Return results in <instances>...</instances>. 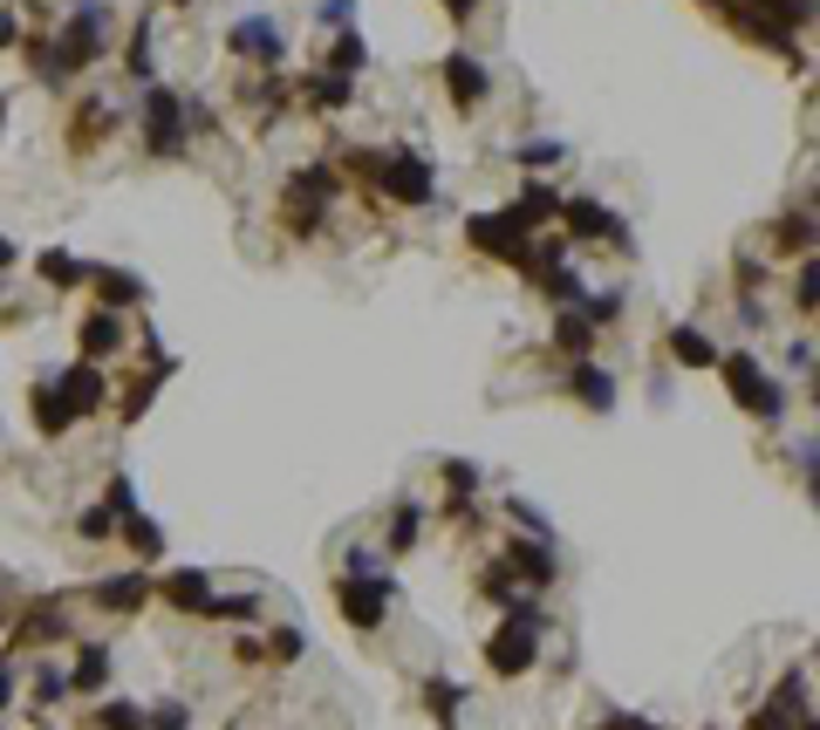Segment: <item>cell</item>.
Returning a JSON list of instances; mask_svg holds the SVG:
<instances>
[{
    "label": "cell",
    "mask_w": 820,
    "mask_h": 730,
    "mask_svg": "<svg viewBox=\"0 0 820 730\" xmlns=\"http://www.w3.org/2000/svg\"><path fill=\"white\" fill-rule=\"evenodd\" d=\"M499 566H506L513 581H527V587H547V581L561 574V566H554V546H547V540H513Z\"/></svg>",
    "instance_id": "14"
},
{
    "label": "cell",
    "mask_w": 820,
    "mask_h": 730,
    "mask_svg": "<svg viewBox=\"0 0 820 730\" xmlns=\"http://www.w3.org/2000/svg\"><path fill=\"white\" fill-rule=\"evenodd\" d=\"M49 389H55V403H62V417H69V424L96 417L103 403H110V383H103V369H96V362H75V369H62Z\"/></svg>",
    "instance_id": "9"
},
{
    "label": "cell",
    "mask_w": 820,
    "mask_h": 730,
    "mask_svg": "<svg viewBox=\"0 0 820 730\" xmlns=\"http://www.w3.org/2000/svg\"><path fill=\"white\" fill-rule=\"evenodd\" d=\"M226 42H232V55H247V62H260V69H273L288 55V34L273 28V14H247V21H232L226 28Z\"/></svg>",
    "instance_id": "11"
},
{
    "label": "cell",
    "mask_w": 820,
    "mask_h": 730,
    "mask_svg": "<svg viewBox=\"0 0 820 730\" xmlns=\"http://www.w3.org/2000/svg\"><path fill=\"white\" fill-rule=\"evenodd\" d=\"M34 273L49 280V288H83L90 280V260H75V253H62V247H49L42 260H34Z\"/></svg>",
    "instance_id": "26"
},
{
    "label": "cell",
    "mask_w": 820,
    "mask_h": 730,
    "mask_svg": "<svg viewBox=\"0 0 820 730\" xmlns=\"http://www.w3.org/2000/svg\"><path fill=\"white\" fill-rule=\"evenodd\" d=\"M335 198H342V178H335L329 165H301V171L288 178V219H294L301 232H315Z\"/></svg>",
    "instance_id": "5"
},
{
    "label": "cell",
    "mask_w": 820,
    "mask_h": 730,
    "mask_svg": "<svg viewBox=\"0 0 820 730\" xmlns=\"http://www.w3.org/2000/svg\"><path fill=\"white\" fill-rule=\"evenodd\" d=\"M473 8H479V0H445V14H451L458 28H465V21H473Z\"/></svg>",
    "instance_id": "52"
},
{
    "label": "cell",
    "mask_w": 820,
    "mask_h": 730,
    "mask_svg": "<svg viewBox=\"0 0 820 730\" xmlns=\"http://www.w3.org/2000/svg\"><path fill=\"white\" fill-rule=\"evenodd\" d=\"M14 260H21V253H14V239H8V232H0V273H8Z\"/></svg>",
    "instance_id": "53"
},
{
    "label": "cell",
    "mask_w": 820,
    "mask_h": 730,
    "mask_svg": "<svg viewBox=\"0 0 820 730\" xmlns=\"http://www.w3.org/2000/svg\"><path fill=\"white\" fill-rule=\"evenodd\" d=\"M83 288H96V301H103L110 314H124V307H144V294H150L137 273H124V267H96V260H90V280H83Z\"/></svg>",
    "instance_id": "13"
},
{
    "label": "cell",
    "mask_w": 820,
    "mask_h": 730,
    "mask_svg": "<svg viewBox=\"0 0 820 730\" xmlns=\"http://www.w3.org/2000/svg\"><path fill=\"white\" fill-rule=\"evenodd\" d=\"M813 288H820V273H813V253H807V260H800V280H793V301H800V307H813V301H820Z\"/></svg>",
    "instance_id": "45"
},
{
    "label": "cell",
    "mask_w": 820,
    "mask_h": 730,
    "mask_svg": "<svg viewBox=\"0 0 820 730\" xmlns=\"http://www.w3.org/2000/svg\"><path fill=\"white\" fill-rule=\"evenodd\" d=\"M14 42V14H0V49H8Z\"/></svg>",
    "instance_id": "54"
},
{
    "label": "cell",
    "mask_w": 820,
    "mask_h": 730,
    "mask_svg": "<svg viewBox=\"0 0 820 730\" xmlns=\"http://www.w3.org/2000/svg\"><path fill=\"white\" fill-rule=\"evenodd\" d=\"M554 348H561L568 362H589V355H595V328H589L574 307H561V321H554Z\"/></svg>",
    "instance_id": "24"
},
{
    "label": "cell",
    "mask_w": 820,
    "mask_h": 730,
    "mask_svg": "<svg viewBox=\"0 0 820 730\" xmlns=\"http://www.w3.org/2000/svg\"><path fill=\"white\" fill-rule=\"evenodd\" d=\"M424 703H432V717H438V730H458V710H465V689H458L451 676H432V682H424Z\"/></svg>",
    "instance_id": "29"
},
{
    "label": "cell",
    "mask_w": 820,
    "mask_h": 730,
    "mask_svg": "<svg viewBox=\"0 0 820 730\" xmlns=\"http://www.w3.org/2000/svg\"><path fill=\"white\" fill-rule=\"evenodd\" d=\"M540 628H547V615H540V601H506V622L492 628V642H486V669L492 676H527L533 663H540Z\"/></svg>",
    "instance_id": "3"
},
{
    "label": "cell",
    "mask_w": 820,
    "mask_h": 730,
    "mask_svg": "<svg viewBox=\"0 0 820 730\" xmlns=\"http://www.w3.org/2000/svg\"><path fill=\"white\" fill-rule=\"evenodd\" d=\"M622 307H630V288H595V294H581V321L589 328H609V321H622Z\"/></svg>",
    "instance_id": "28"
},
{
    "label": "cell",
    "mask_w": 820,
    "mask_h": 730,
    "mask_svg": "<svg viewBox=\"0 0 820 730\" xmlns=\"http://www.w3.org/2000/svg\"><path fill=\"white\" fill-rule=\"evenodd\" d=\"M301 103H315V109H342V103H356V83L349 75H329V69H315V75H301Z\"/></svg>",
    "instance_id": "20"
},
{
    "label": "cell",
    "mask_w": 820,
    "mask_h": 730,
    "mask_svg": "<svg viewBox=\"0 0 820 730\" xmlns=\"http://www.w3.org/2000/svg\"><path fill=\"white\" fill-rule=\"evenodd\" d=\"M165 601L185 607V615H199V607L212 601V574H206V566H178V574L165 581Z\"/></svg>",
    "instance_id": "21"
},
{
    "label": "cell",
    "mask_w": 820,
    "mask_h": 730,
    "mask_svg": "<svg viewBox=\"0 0 820 730\" xmlns=\"http://www.w3.org/2000/svg\"><path fill=\"white\" fill-rule=\"evenodd\" d=\"M103 505H110V519H116V525H124V519L137 512V492H131V478H110V499H103Z\"/></svg>",
    "instance_id": "41"
},
{
    "label": "cell",
    "mask_w": 820,
    "mask_h": 730,
    "mask_svg": "<svg viewBox=\"0 0 820 730\" xmlns=\"http://www.w3.org/2000/svg\"><path fill=\"white\" fill-rule=\"evenodd\" d=\"M506 212H513V219H520L527 232H540L547 219L561 212V191H554V185H520V198H513V206H506Z\"/></svg>",
    "instance_id": "22"
},
{
    "label": "cell",
    "mask_w": 820,
    "mask_h": 730,
    "mask_svg": "<svg viewBox=\"0 0 820 730\" xmlns=\"http://www.w3.org/2000/svg\"><path fill=\"white\" fill-rule=\"evenodd\" d=\"M561 157H568L561 137H520L513 144V165H561Z\"/></svg>",
    "instance_id": "35"
},
{
    "label": "cell",
    "mask_w": 820,
    "mask_h": 730,
    "mask_svg": "<svg viewBox=\"0 0 820 730\" xmlns=\"http://www.w3.org/2000/svg\"><path fill=\"white\" fill-rule=\"evenodd\" d=\"M390 594H397V581H390V574H376V581H349V574H342V587H335L342 622H349V628H383Z\"/></svg>",
    "instance_id": "10"
},
{
    "label": "cell",
    "mask_w": 820,
    "mask_h": 730,
    "mask_svg": "<svg viewBox=\"0 0 820 730\" xmlns=\"http://www.w3.org/2000/svg\"><path fill=\"white\" fill-rule=\"evenodd\" d=\"M752 730H793V717H787V710H759Z\"/></svg>",
    "instance_id": "49"
},
{
    "label": "cell",
    "mask_w": 820,
    "mask_h": 730,
    "mask_svg": "<svg viewBox=\"0 0 820 730\" xmlns=\"http://www.w3.org/2000/svg\"><path fill=\"white\" fill-rule=\"evenodd\" d=\"M124 62H131V83H137V90H150V83H158V21H150V14H137Z\"/></svg>",
    "instance_id": "16"
},
{
    "label": "cell",
    "mask_w": 820,
    "mask_h": 730,
    "mask_svg": "<svg viewBox=\"0 0 820 730\" xmlns=\"http://www.w3.org/2000/svg\"><path fill=\"white\" fill-rule=\"evenodd\" d=\"M199 615L206 622H260V601L253 594H226V601H206Z\"/></svg>",
    "instance_id": "34"
},
{
    "label": "cell",
    "mask_w": 820,
    "mask_h": 730,
    "mask_svg": "<svg viewBox=\"0 0 820 730\" xmlns=\"http://www.w3.org/2000/svg\"><path fill=\"white\" fill-rule=\"evenodd\" d=\"M178 8H191V0H178Z\"/></svg>",
    "instance_id": "56"
},
{
    "label": "cell",
    "mask_w": 820,
    "mask_h": 730,
    "mask_svg": "<svg viewBox=\"0 0 820 730\" xmlns=\"http://www.w3.org/2000/svg\"><path fill=\"white\" fill-rule=\"evenodd\" d=\"M787 369H793V376H813V342H807V335L787 348Z\"/></svg>",
    "instance_id": "46"
},
{
    "label": "cell",
    "mask_w": 820,
    "mask_h": 730,
    "mask_svg": "<svg viewBox=\"0 0 820 730\" xmlns=\"http://www.w3.org/2000/svg\"><path fill=\"white\" fill-rule=\"evenodd\" d=\"M103 682H110V648L83 642L75 648V669H69V689H103Z\"/></svg>",
    "instance_id": "27"
},
{
    "label": "cell",
    "mask_w": 820,
    "mask_h": 730,
    "mask_svg": "<svg viewBox=\"0 0 820 730\" xmlns=\"http://www.w3.org/2000/svg\"><path fill=\"white\" fill-rule=\"evenodd\" d=\"M602 730H663V723H650V717H630V710H609V717H602Z\"/></svg>",
    "instance_id": "47"
},
{
    "label": "cell",
    "mask_w": 820,
    "mask_h": 730,
    "mask_svg": "<svg viewBox=\"0 0 820 730\" xmlns=\"http://www.w3.org/2000/svg\"><path fill=\"white\" fill-rule=\"evenodd\" d=\"M144 144H150V157H178L185 150V103L165 83L144 90Z\"/></svg>",
    "instance_id": "7"
},
{
    "label": "cell",
    "mask_w": 820,
    "mask_h": 730,
    "mask_svg": "<svg viewBox=\"0 0 820 730\" xmlns=\"http://www.w3.org/2000/svg\"><path fill=\"white\" fill-rule=\"evenodd\" d=\"M349 171H363L370 185H383L397 206H432V198H438V171H432V157H417V150H356Z\"/></svg>",
    "instance_id": "2"
},
{
    "label": "cell",
    "mask_w": 820,
    "mask_h": 730,
    "mask_svg": "<svg viewBox=\"0 0 820 730\" xmlns=\"http://www.w3.org/2000/svg\"><path fill=\"white\" fill-rule=\"evenodd\" d=\"M96 730H144V710L137 703H103L96 710Z\"/></svg>",
    "instance_id": "39"
},
{
    "label": "cell",
    "mask_w": 820,
    "mask_h": 730,
    "mask_svg": "<svg viewBox=\"0 0 820 730\" xmlns=\"http://www.w3.org/2000/svg\"><path fill=\"white\" fill-rule=\"evenodd\" d=\"M34 697H42V703H62V697H69V669H34Z\"/></svg>",
    "instance_id": "42"
},
{
    "label": "cell",
    "mask_w": 820,
    "mask_h": 730,
    "mask_svg": "<svg viewBox=\"0 0 820 730\" xmlns=\"http://www.w3.org/2000/svg\"><path fill=\"white\" fill-rule=\"evenodd\" d=\"M561 226H568V239H602V247H630V226H622L602 198H561V212H554Z\"/></svg>",
    "instance_id": "8"
},
{
    "label": "cell",
    "mask_w": 820,
    "mask_h": 730,
    "mask_svg": "<svg viewBox=\"0 0 820 730\" xmlns=\"http://www.w3.org/2000/svg\"><path fill=\"white\" fill-rule=\"evenodd\" d=\"M329 34H342V28H356V0H322V14H315Z\"/></svg>",
    "instance_id": "43"
},
{
    "label": "cell",
    "mask_w": 820,
    "mask_h": 730,
    "mask_svg": "<svg viewBox=\"0 0 820 730\" xmlns=\"http://www.w3.org/2000/svg\"><path fill=\"white\" fill-rule=\"evenodd\" d=\"M738 8H752L766 28H772V21H793V28L813 21V0H738Z\"/></svg>",
    "instance_id": "32"
},
{
    "label": "cell",
    "mask_w": 820,
    "mask_h": 730,
    "mask_svg": "<svg viewBox=\"0 0 820 730\" xmlns=\"http://www.w3.org/2000/svg\"><path fill=\"white\" fill-rule=\"evenodd\" d=\"M103 21H110L103 0H83V8L62 21V42H28L34 69H42V83H69V75H83V69L103 55Z\"/></svg>",
    "instance_id": "1"
},
{
    "label": "cell",
    "mask_w": 820,
    "mask_h": 730,
    "mask_svg": "<svg viewBox=\"0 0 820 730\" xmlns=\"http://www.w3.org/2000/svg\"><path fill=\"white\" fill-rule=\"evenodd\" d=\"M793 465H800V478H807V492H813V437H800V451H793Z\"/></svg>",
    "instance_id": "48"
},
{
    "label": "cell",
    "mask_w": 820,
    "mask_h": 730,
    "mask_svg": "<svg viewBox=\"0 0 820 730\" xmlns=\"http://www.w3.org/2000/svg\"><path fill=\"white\" fill-rule=\"evenodd\" d=\"M568 396H574V403H589L595 417H609V410H615V376H609V369H595V362H574Z\"/></svg>",
    "instance_id": "17"
},
{
    "label": "cell",
    "mask_w": 820,
    "mask_h": 730,
    "mask_svg": "<svg viewBox=\"0 0 820 730\" xmlns=\"http://www.w3.org/2000/svg\"><path fill=\"white\" fill-rule=\"evenodd\" d=\"M465 239H473L479 253L506 260V267H527V247H533V232L513 212H473V219H465Z\"/></svg>",
    "instance_id": "6"
},
{
    "label": "cell",
    "mask_w": 820,
    "mask_h": 730,
    "mask_svg": "<svg viewBox=\"0 0 820 730\" xmlns=\"http://www.w3.org/2000/svg\"><path fill=\"white\" fill-rule=\"evenodd\" d=\"M110 533H116L110 505H90V512H83V540H110Z\"/></svg>",
    "instance_id": "44"
},
{
    "label": "cell",
    "mask_w": 820,
    "mask_h": 730,
    "mask_svg": "<svg viewBox=\"0 0 820 730\" xmlns=\"http://www.w3.org/2000/svg\"><path fill=\"white\" fill-rule=\"evenodd\" d=\"M363 69H370L363 34H356V28H342V34H335V49H329V75H349V83H356Z\"/></svg>",
    "instance_id": "30"
},
{
    "label": "cell",
    "mask_w": 820,
    "mask_h": 730,
    "mask_svg": "<svg viewBox=\"0 0 820 730\" xmlns=\"http://www.w3.org/2000/svg\"><path fill=\"white\" fill-rule=\"evenodd\" d=\"M116 533H124V540H131V546H137L144 560H165V525H150L144 512H131L124 525H116Z\"/></svg>",
    "instance_id": "33"
},
{
    "label": "cell",
    "mask_w": 820,
    "mask_h": 730,
    "mask_svg": "<svg viewBox=\"0 0 820 730\" xmlns=\"http://www.w3.org/2000/svg\"><path fill=\"white\" fill-rule=\"evenodd\" d=\"M83 362H103V355H116L124 348V314H110V307H96V314H83Z\"/></svg>",
    "instance_id": "18"
},
{
    "label": "cell",
    "mask_w": 820,
    "mask_h": 730,
    "mask_svg": "<svg viewBox=\"0 0 820 730\" xmlns=\"http://www.w3.org/2000/svg\"><path fill=\"white\" fill-rule=\"evenodd\" d=\"M424 533V505H397V519H390V553H411Z\"/></svg>",
    "instance_id": "36"
},
{
    "label": "cell",
    "mask_w": 820,
    "mask_h": 730,
    "mask_svg": "<svg viewBox=\"0 0 820 730\" xmlns=\"http://www.w3.org/2000/svg\"><path fill=\"white\" fill-rule=\"evenodd\" d=\"M14 635H21V642H62V635H69V615H62L55 601H34L28 615H21V628H14Z\"/></svg>",
    "instance_id": "25"
},
{
    "label": "cell",
    "mask_w": 820,
    "mask_h": 730,
    "mask_svg": "<svg viewBox=\"0 0 820 730\" xmlns=\"http://www.w3.org/2000/svg\"><path fill=\"white\" fill-rule=\"evenodd\" d=\"M8 703H14V663L0 656V710H8Z\"/></svg>",
    "instance_id": "51"
},
{
    "label": "cell",
    "mask_w": 820,
    "mask_h": 730,
    "mask_svg": "<svg viewBox=\"0 0 820 730\" xmlns=\"http://www.w3.org/2000/svg\"><path fill=\"white\" fill-rule=\"evenodd\" d=\"M90 601L103 607V615H137V607L150 601V574H137V566H131V574H116V581H96Z\"/></svg>",
    "instance_id": "15"
},
{
    "label": "cell",
    "mask_w": 820,
    "mask_h": 730,
    "mask_svg": "<svg viewBox=\"0 0 820 730\" xmlns=\"http://www.w3.org/2000/svg\"><path fill=\"white\" fill-rule=\"evenodd\" d=\"M663 348H671V362H684V369H718V342L705 328H671Z\"/></svg>",
    "instance_id": "19"
},
{
    "label": "cell",
    "mask_w": 820,
    "mask_h": 730,
    "mask_svg": "<svg viewBox=\"0 0 820 730\" xmlns=\"http://www.w3.org/2000/svg\"><path fill=\"white\" fill-rule=\"evenodd\" d=\"M144 730H165V723H144Z\"/></svg>",
    "instance_id": "55"
},
{
    "label": "cell",
    "mask_w": 820,
    "mask_h": 730,
    "mask_svg": "<svg viewBox=\"0 0 820 730\" xmlns=\"http://www.w3.org/2000/svg\"><path fill=\"white\" fill-rule=\"evenodd\" d=\"M772 253H787V260H793V253H800V260L813 253V206H800V212H787V219H779V232H772Z\"/></svg>",
    "instance_id": "23"
},
{
    "label": "cell",
    "mask_w": 820,
    "mask_h": 730,
    "mask_svg": "<svg viewBox=\"0 0 820 730\" xmlns=\"http://www.w3.org/2000/svg\"><path fill=\"white\" fill-rule=\"evenodd\" d=\"M445 484H451L458 499H473V492H479V465H473V458H451V465H445Z\"/></svg>",
    "instance_id": "40"
},
{
    "label": "cell",
    "mask_w": 820,
    "mask_h": 730,
    "mask_svg": "<svg viewBox=\"0 0 820 730\" xmlns=\"http://www.w3.org/2000/svg\"><path fill=\"white\" fill-rule=\"evenodd\" d=\"M34 424H42V437H62V430H69V417H62V403H55L49 383L34 389Z\"/></svg>",
    "instance_id": "37"
},
{
    "label": "cell",
    "mask_w": 820,
    "mask_h": 730,
    "mask_svg": "<svg viewBox=\"0 0 820 730\" xmlns=\"http://www.w3.org/2000/svg\"><path fill=\"white\" fill-rule=\"evenodd\" d=\"M506 512H513V525H527L533 540H547V546H554V525L540 519V505H533V499H520V492H513V499H506Z\"/></svg>",
    "instance_id": "38"
},
{
    "label": "cell",
    "mask_w": 820,
    "mask_h": 730,
    "mask_svg": "<svg viewBox=\"0 0 820 730\" xmlns=\"http://www.w3.org/2000/svg\"><path fill=\"white\" fill-rule=\"evenodd\" d=\"M273 656H281V663H288V656H301V635H294V628H281V635H273Z\"/></svg>",
    "instance_id": "50"
},
{
    "label": "cell",
    "mask_w": 820,
    "mask_h": 730,
    "mask_svg": "<svg viewBox=\"0 0 820 730\" xmlns=\"http://www.w3.org/2000/svg\"><path fill=\"white\" fill-rule=\"evenodd\" d=\"M445 90H451L458 109H479V103L492 96V75H486L479 55H465V49H458V55H445Z\"/></svg>",
    "instance_id": "12"
},
{
    "label": "cell",
    "mask_w": 820,
    "mask_h": 730,
    "mask_svg": "<svg viewBox=\"0 0 820 730\" xmlns=\"http://www.w3.org/2000/svg\"><path fill=\"white\" fill-rule=\"evenodd\" d=\"M718 376H725V389H731V403L738 410H752V417H787V389H779L766 369H759V355L752 348H731V355H718Z\"/></svg>",
    "instance_id": "4"
},
{
    "label": "cell",
    "mask_w": 820,
    "mask_h": 730,
    "mask_svg": "<svg viewBox=\"0 0 820 730\" xmlns=\"http://www.w3.org/2000/svg\"><path fill=\"white\" fill-rule=\"evenodd\" d=\"M540 294L554 301V307H581V294H589V288H581V273L561 260V267H547V273H540Z\"/></svg>",
    "instance_id": "31"
}]
</instances>
